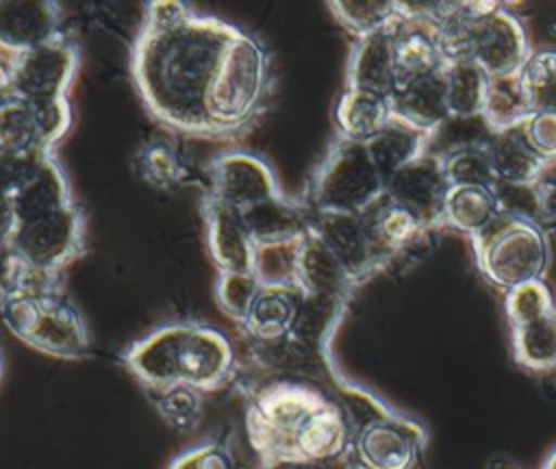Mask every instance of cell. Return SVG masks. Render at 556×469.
Instances as JSON below:
<instances>
[{
	"mask_svg": "<svg viewBox=\"0 0 556 469\" xmlns=\"http://www.w3.org/2000/svg\"><path fill=\"white\" fill-rule=\"evenodd\" d=\"M130 72L154 122L204 139L248 130L271 87L269 54L256 37L178 0L146 7Z\"/></svg>",
	"mask_w": 556,
	"mask_h": 469,
	"instance_id": "obj_1",
	"label": "cell"
},
{
	"mask_svg": "<svg viewBox=\"0 0 556 469\" xmlns=\"http://www.w3.org/2000/svg\"><path fill=\"white\" fill-rule=\"evenodd\" d=\"M128 371L146 386H191L213 393L237 376V356L230 339L206 324L176 321L135 341L122 356Z\"/></svg>",
	"mask_w": 556,
	"mask_h": 469,
	"instance_id": "obj_2",
	"label": "cell"
},
{
	"mask_svg": "<svg viewBox=\"0 0 556 469\" xmlns=\"http://www.w3.org/2000/svg\"><path fill=\"white\" fill-rule=\"evenodd\" d=\"M245 430L258 465L300 460L302 443L315 417L337 397L328 384L291 376H254L241 380Z\"/></svg>",
	"mask_w": 556,
	"mask_h": 469,
	"instance_id": "obj_3",
	"label": "cell"
},
{
	"mask_svg": "<svg viewBox=\"0 0 556 469\" xmlns=\"http://www.w3.org/2000/svg\"><path fill=\"white\" fill-rule=\"evenodd\" d=\"M480 274L502 291L541 280L549 248L539 224L500 213L471 237Z\"/></svg>",
	"mask_w": 556,
	"mask_h": 469,
	"instance_id": "obj_4",
	"label": "cell"
},
{
	"mask_svg": "<svg viewBox=\"0 0 556 469\" xmlns=\"http://www.w3.org/2000/svg\"><path fill=\"white\" fill-rule=\"evenodd\" d=\"M384 195V178L365 143L339 137L317 167L304 204L311 213L363 215Z\"/></svg>",
	"mask_w": 556,
	"mask_h": 469,
	"instance_id": "obj_5",
	"label": "cell"
},
{
	"mask_svg": "<svg viewBox=\"0 0 556 469\" xmlns=\"http://www.w3.org/2000/svg\"><path fill=\"white\" fill-rule=\"evenodd\" d=\"M83 248L85 215L72 204L56 213L17 224L7 248V263L56 276L67 263L83 254Z\"/></svg>",
	"mask_w": 556,
	"mask_h": 469,
	"instance_id": "obj_6",
	"label": "cell"
},
{
	"mask_svg": "<svg viewBox=\"0 0 556 469\" xmlns=\"http://www.w3.org/2000/svg\"><path fill=\"white\" fill-rule=\"evenodd\" d=\"M523 24L502 4L482 2L469 24L467 61H473L489 78L515 76L530 56Z\"/></svg>",
	"mask_w": 556,
	"mask_h": 469,
	"instance_id": "obj_7",
	"label": "cell"
},
{
	"mask_svg": "<svg viewBox=\"0 0 556 469\" xmlns=\"http://www.w3.org/2000/svg\"><path fill=\"white\" fill-rule=\"evenodd\" d=\"M78 67V50L63 33L52 41L26 50L9 76V89L26 102H48L65 98Z\"/></svg>",
	"mask_w": 556,
	"mask_h": 469,
	"instance_id": "obj_8",
	"label": "cell"
},
{
	"mask_svg": "<svg viewBox=\"0 0 556 469\" xmlns=\"http://www.w3.org/2000/svg\"><path fill=\"white\" fill-rule=\"evenodd\" d=\"M206 193L235 211H243L271 200L282 191L267 161L252 152L230 150L208 163Z\"/></svg>",
	"mask_w": 556,
	"mask_h": 469,
	"instance_id": "obj_9",
	"label": "cell"
},
{
	"mask_svg": "<svg viewBox=\"0 0 556 469\" xmlns=\"http://www.w3.org/2000/svg\"><path fill=\"white\" fill-rule=\"evenodd\" d=\"M417 432L384 410L352 428L348 460L352 469H410Z\"/></svg>",
	"mask_w": 556,
	"mask_h": 469,
	"instance_id": "obj_10",
	"label": "cell"
},
{
	"mask_svg": "<svg viewBox=\"0 0 556 469\" xmlns=\"http://www.w3.org/2000/svg\"><path fill=\"white\" fill-rule=\"evenodd\" d=\"M450 193L441 154L424 152L384 182V195L408 208L424 228L443 221V208Z\"/></svg>",
	"mask_w": 556,
	"mask_h": 469,
	"instance_id": "obj_11",
	"label": "cell"
},
{
	"mask_svg": "<svg viewBox=\"0 0 556 469\" xmlns=\"http://www.w3.org/2000/svg\"><path fill=\"white\" fill-rule=\"evenodd\" d=\"M26 345L65 360H78L89 354V332L78 308L63 295H48L28 324L22 339Z\"/></svg>",
	"mask_w": 556,
	"mask_h": 469,
	"instance_id": "obj_12",
	"label": "cell"
},
{
	"mask_svg": "<svg viewBox=\"0 0 556 469\" xmlns=\"http://www.w3.org/2000/svg\"><path fill=\"white\" fill-rule=\"evenodd\" d=\"M308 228L334 254V258L341 263L354 284L369 276L382 263V256L369 234L365 215L311 213Z\"/></svg>",
	"mask_w": 556,
	"mask_h": 469,
	"instance_id": "obj_13",
	"label": "cell"
},
{
	"mask_svg": "<svg viewBox=\"0 0 556 469\" xmlns=\"http://www.w3.org/2000/svg\"><path fill=\"white\" fill-rule=\"evenodd\" d=\"M302 302L304 291L298 284H261L245 317L237 324L248 345L291 339Z\"/></svg>",
	"mask_w": 556,
	"mask_h": 469,
	"instance_id": "obj_14",
	"label": "cell"
},
{
	"mask_svg": "<svg viewBox=\"0 0 556 469\" xmlns=\"http://www.w3.org/2000/svg\"><path fill=\"white\" fill-rule=\"evenodd\" d=\"M208 254L219 274L252 271L254 241L250 239L239 211L217 202L208 193L202 200Z\"/></svg>",
	"mask_w": 556,
	"mask_h": 469,
	"instance_id": "obj_15",
	"label": "cell"
},
{
	"mask_svg": "<svg viewBox=\"0 0 556 469\" xmlns=\"http://www.w3.org/2000/svg\"><path fill=\"white\" fill-rule=\"evenodd\" d=\"M393 28V63L395 85L439 74L445 65L439 41L437 24L424 17L404 15L397 11Z\"/></svg>",
	"mask_w": 556,
	"mask_h": 469,
	"instance_id": "obj_16",
	"label": "cell"
},
{
	"mask_svg": "<svg viewBox=\"0 0 556 469\" xmlns=\"http://www.w3.org/2000/svg\"><path fill=\"white\" fill-rule=\"evenodd\" d=\"M63 35L52 0H0V46L22 54Z\"/></svg>",
	"mask_w": 556,
	"mask_h": 469,
	"instance_id": "obj_17",
	"label": "cell"
},
{
	"mask_svg": "<svg viewBox=\"0 0 556 469\" xmlns=\"http://www.w3.org/2000/svg\"><path fill=\"white\" fill-rule=\"evenodd\" d=\"M389 102L393 119L426 135H434L450 119L441 72L395 85Z\"/></svg>",
	"mask_w": 556,
	"mask_h": 469,
	"instance_id": "obj_18",
	"label": "cell"
},
{
	"mask_svg": "<svg viewBox=\"0 0 556 469\" xmlns=\"http://www.w3.org/2000/svg\"><path fill=\"white\" fill-rule=\"evenodd\" d=\"M348 89L391 96L395 89L393 63V28L371 33L356 39L348 61Z\"/></svg>",
	"mask_w": 556,
	"mask_h": 469,
	"instance_id": "obj_19",
	"label": "cell"
},
{
	"mask_svg": "<svg viewBox=\"0 0 556 469\" xmlns=\"http://www.w3.org/2000/svg\"><path fill=\"white\" fill-rule=\"evenodd\" d=\"M241 221L254 245L298 241L311 226V211L304 202L285 198L282 193L239 211Z\"/></svg>",
	"mask_w": 556,
	"mask_h": 469,
	"instance_id": "obj_20",
	"label": "cell"
},
{
	"mask_svg": "<svg viewBox=\"0 0 556 469\" xmlns=\"http://www.w3.org/2000/svg\"><path fill=\"white\" fill-rule=\"evenodd\" d=\"M295 282L306 295L345 297L354 287L334 254L308 228L298 241Z\"/></svg>",
	"mask_w": 556,
	"mask_h": 469,
	"instance_id": "obj_21",
	"label": "cell"
},
{
	"mask_svg": "<svg viewBox=\"0 0 556 469\" xmlns=\"http://www.w3.org/2000/svg\"><path fill=\"white\" fill-rule=\"evenodd\" d=\"M495 174V182L510 185H532L543 180L547 163L528 145L519 126L489 132L482 141Z\"/></svg>",
	"mask_w": 556,
	"mask_h": 469,
	"instance_id": "obj_22",
	"label": "cell"
},
{
	"mask_svg": "<svg viewBox=\"0 0 556 469\" xmlns=\"http://www.w3.org/2000/svg\"><path fill=\"white\" fill-rule=\"evenodd\" d=\"M72 189L61 169L54 152L46 156L41 167L13 193V206L17 215V224L56 213L61 208L72 206Z\"/></svg>",
	"mask_w": 556,
	"mask_h": 469,
	"instance_id": "obj_23",
	"label": "cell"
},
{
	"mask_svg": "<svg viewBox=\"0 0 556 469\" xmlns=\"http://www.w3.org/2000/svg\"><path fill=\"white\" fill-rule=\"evenodd\" d=\"M393 119L391 102L387 96L345 89L334 109V122L339 128V137L367 143L378 132H382Z\"/></svg>",
	"mask_w": 556,
	"mask_h": 469,
	"instance_id": "obj_24",
	"label": "cell"
},
{
	"mask_svg": "<svg viewBox=\"0 0 556 469\" xmlns=\"http://www.w3.org/2000/svg\"><path fill=\"white\" fill-rule=\"evenodd\" d=\"M443 87H445V102L450 111V119H476L482 117L486 91H489V76L482 67L473 61H447L441 69Z\"/></svg>",
	"mask_w": 556,
	"mask_h": 469,
	"instance_id": "obj_25",
	"label": "cell"
},
{
	"mask_svg": "<svg viewBox=\"0 0 556 469\" xmlns=\"http://www.w3.org/2000/svg\"><path fill=\"white\" fill-rule=\"evenodd\" d=\"M132 167L143 182L163 191L185 187L193 180L185 154L167 137H156L143 143L132 159Z\"/></svg>",
	"mask_w": 556,
	"mask_h": 469,
	"instance_id": "obj_26",
	"label": "cell"
},
{
	"mask_svg": "<svg viewBox=\"0 0 556 469\" xmlns=\"http://www.w3.org/2000/svg\"><path fill=\"white\" fill-rule=\"evenodd\" d=\"M430 137L432 135L419 132L397 119H391L382 132H378L374 139H369L365 143V148L369 152L371 163L376 165V169L380 172V176L387 182L406 163H410L419 154L428 152L426 148H428Z\"/></svg>",
	"mask_w": 556,
	"mask_h": 469,
	"instance_id": "obj_27",
	"label": "cell"
},
{
	"mask_svg": "<svg viewBox=\"0 0 556 469\" xmlns=\"http://www.w3.org/2000/svg\"><path fill=\"white\" fill-rule=\"evenodd\" d=\"M369 226V234L382 258L395 254L404 245H408L419 232H424V224L402 204L382 195L369 211L363 213Z\"/></svg>",
	"mask_w": 556,
	"mask_h": 469,
	"instance_id": "obj_28",
	"label": "cell"
},
{
	"mask_svg": "<svg viewBox=\"0 0 556 469\" xmlns=\"http://www.w3.org/2000/svg\"><path fill=\"white\" fill-rule=\"evenodd\" d=\"M500 215L493 187H450L443 221L469 237L478 234Z\"/></svg>",
	"mask_w": 556,
	"mask_h": 469,
	"instance_id": "obj_29",
	"label": "cell"
},
{
	"mask_svg": "<svg viewBox=\"0 0 556 469\" xmlns=\"http://www.w3.org/2000/svg\"><path fill=\"white\" fill-rule=\"evenodd\" d=\"M530 113L532 109L517 74L489 80L486 102L482 111V119L489 132L519 126Z\"/></svg>",
	"mask_w": 556,
	"mask_h": 469,
	"instance_id": "obj_30",
	"label": "cell"
},
{
	"mask_svg": "<svg viewBox=\"0 0 556 469\" xmlns=\"http://www.w3.org/2000/svg\"><path fill=\"white\" fill-rule=\"evenodd\" d=\"M328 7L337 22L356 39L384 30L397 17L395 0H332Z\"/></svg>",
	"mask_w": 556,
	"mask_h": 469,
	"instance_id": "obj_31",
	"label": "cell"
},
{
	"mask_svg": "<svg viewBox=\"0 0 556 469\" xmlns=\"http://www.w3.org/2000/svg\"><path fill=\"white\" fill-rule=\"evenodd\" d=\"M450 187H493L495 174L484 143H465L441 154Z\"/></svg>",
	"mask_w": 556,
	"mask_h": 469,
	"instance_id": "obj_32",
	"label": "cell"
},
{
	"mask_svg": "<svg viewBox=\"0 0 556 469\" xmlns=\"http://www.w3.org/2000/svg\"><path fill=\"white\" fill-rule=\"evenodd\" d=\"M519 80L528 96L532 111L556 113V50L543 48L530 52L528 61L519 69Z\"/></svg>",
	"mask_w": 556,
	"mask_h": 469,
	"instance_id": "obj_33",
	"label": "cell"
},
{
	"mask_svg": "<svg viewBox=\"0 0 556 469\" xmlns=\"http://www.w3.org/2000/svg\"><path fill=\"white\" fill-rule=\"evenodd\" d=\"M150 402L154 404L161 419L178 430V432H191L200 419H202V406H204V393L191 389V386H167L159 391H146Z\"/></svg>",
	"mask_w": 556,
	"mask_h": 469,
	"instance_id": "obj_34",
	"label": "cell"
},
{
	"mask_svg": "<svg viewBox=\"0 0 556 469\" xmlns=\"http://www.w3.org/2000/svg\"><path fill=\"white\" fill-rule=\"evenodd\" d=\"M515 356L521 365L532 369H547L556 365V313L534 324L513 328Z\"/></svg>",
	"mask_w": 556,
	"mask_h": 469,
	"instance_id": "obj_35",
	"label": "cell"
},
{
	"mask_svg": "<svg viewBox=\"0 0 556 469\" xmlns=\"http://www.w3.org/2000/svg\"><path fill=\"white\" fill-rule=\"evenodd\" d=\"M28 150H41L37 143L33 104L11 96L0 106V152H28Z\"/></svg>",
	"mask_w": 556,
	"mask_h": 469,
	"instance_id": "obj_36",
	"label": "cell"
},
{
	"mask_svg": "<svg viewBox=\"0 0 556 469\" xmlns=\"http://www.w3.org/2000/svg\"><path fill=\"white\" fill-rule=\"evenodd\" d=\"M506 315L513 328H521L556 313L554 297L543 280H532L506 291Z\"/></svg>",
	"mask_w": 556,
	"mask_h": 469,
	"instance_id": "obj_37",
	"label": "cell"
},
{
	"mask_svg": "<svg viewBox=\"0 0 556 469\" xmlns=\"http://www.w3.org/2000/svg\"><path fill=\"white\" fill-rule=\"evenodd\" d=\"M298 241L267 243L254 248L252 274L258 278L261 284H298Z\"/></svg>",
	"mask_w": 556,
	"mask_h": 469,
	"instance_id": "obj_38",
	"label": "cell"
},
{
	"mask_svg": "<svg viewBox=\"0 0 556 469\" xmlns=\"http://www.w3.org/2000/svg\"><path fill=\"white\" fill-rule=\"evenodd\" d=\"M258 287H261V282L252 271L219 274L217 284H215V297H217L219 308L235 324H239L245 317Z\"/></svg>",
	"mask_w": 556,
	"mask_h": 469,
	"instance_id": "obj_39",
	"label": "cell"
},
{
	"mask_svg": "<svg viewBox=\"0 0 556 469\" xmlns=\"http://www.w3.org/2000/svg\"><path fill=\"white\" fill-rule=\"evenodd\" d=\"M30 104H33L37 143L41 150L52 152L54 145L61 141V137L70 130V124H72L70 102L67 98H59V100L30 102Z\"/></svg>",
	"mask_w": 556,
	"mask_h": 469,
	"instance_id": "obj_40",
	"label": "cell"
},
{
	"mask_svg": "<svg viewBox=\"0 0 556 469\" xmlns=\"http://www.w3.org/2000/svg\"><path fill=\"white\" fill-rule=\"evenodd\" d=\"M167 469H239L232 449L224 441H204L180 456H176Z\"/></svg>",
	"mask_w": 556,
	"mask_h": 469,
	"instance_id": "obj_41",
	"label": "cell"
},
{
	"mask_svg": "<svg viewBox=\"0 0 556 469\" xmlns=\"http://www.w3.org/2000/svg\"><path fill=\"white\" fill-rule=\"evenodd\" d=\"M493 193H495L500 213L539 224V187H536V182H532V185L495 182Z\"/></svg>",
	"mask_w": 556,
	"mask_h": 469,
	"instance_id": "obj_42",
	"label": "cell"
},
{
	"mask_svg": "<svg viewBox=\"0 0 556 469\" xmlns=\"http://www.w3.org/2000/svg\"><path fill=\"white\" fill-rule=\"evenodd\" d=\"M528 145L547 165L556 163V113L554 111H532L519 124Z\"/></svg>",
	"mask_w": 556,
	"mask_h": 469,
	"instance_id": "obj_43",
	"label": "cell"
},
{
	"mask_svg": "<svg viewBox=\"0 0 556 469\" xmlns=\"http://www.w3.org/2000/svg\"><path fill=\"white\" fill-rule=\"evenodd\" d=\"M52 152L28 150V152H0V187L11 195L33 178L46 156Z\"/></svg>",
	"mask_w": 556,
	"mask_h": 469,
	"instance_id": "obj_44",
	"label": "cell"
},
{
	"mask_svg": "<svg viewBox=\"0 0 556 469\" xmlns=\"http://www.w3.org/2000/svg\"><path fill=\"white\" fill-rule=\"evenodd\" d=\"M17 228V215L13 206V195L0 187V254H7L9 241Z\"/></svg>",
	"mask_w": 556,
	"mask_h": 469,
	"instance_id": "obj_45",
	"label": "cell"
},
{
	"mask_svg": "<svg viewBox=\"0 0 556 469\" xmlns=\"http://www.w3.org/2000/svg\"><path fill=\"white\" fill-rule=\"evenodd\" d=\"M258 469H352L348 454L343 458L330 462H302V460H278V462H263Z\"/></svg>",
	"mask_w": 556,
	"mask_h": 469,
	"instance_id": "obj_46",
	"label": "cell"
},
{
	"mask_svg": "<svg viewBox=\"0 0 556 469\" xmlns=\"http://www.w3.org/2000/svg\"><path fill=\"white\" fill-rule=\"evenodd\" d=\"M539 224L556 219V185L549 180H539Z\"/></svg>",
	"mask_w": 556,
	"mask_h": 469,
	"instance_id": "obj_47",
	"label": "cell"
},
{
	"mask_svg": "<svg viewBox=\"0 0 556 469\" xmlns=\"http://www.w3.org/2000/svg\"><path fill=\"white\" fill-rule=\"evenodd\" d=\"M17 52L0 46V83H9V76L17 63Z\"/></svg>",
	"mask_w": 556,
	"mask_h": 469,
	"instance_id": "obj_48",
	"label": "cell"
},
{
	"mask_svg": "<svg viewBox=\"0 0 556 469\" xmlns=\"http://www.w3.org/2000/svg\"><path fill=\"white\" fill-rule=\"evenodd\" d=\"M11 96H13V93H11L9 85H7V83H0V106H2Z\"/></svg>",
	"mask_w": 556,
	"mask_h": 469,
	"instance_id": "obj_49",
	"label": "cell"
},
{
	"mask_svg": "<svg viewBox=\"0 0 556 469\" xmlns=\"http://www.w3.org/2000/svg\"><path fill=\"white\" fill-rule=\"evenodd\" d=\"M545 469H556V454L549 458V462H547V467Z\"/></svg>",
	"mask_w": 556,
	"mask_h": 469,
	"instance_id": "obj_50",
	"label": "cell"
},
{
	"mask_svg": "<svg viewBox=\"0 0 556 469\" xmlns=\"http://www.w3.org/2000/svg\"><path fill=\"white\" fill-rule=\"evenodd\" d=\"M2 369H4V358H2V352H0V378H2Z\"/></svg>",
	"mask_w": 556,
	"mask_h": 469,
	"instance_id": "obj_51",
	"label": "cell"
}]
</instances>
